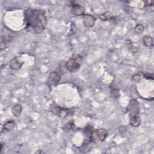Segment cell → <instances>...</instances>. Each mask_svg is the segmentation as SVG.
<instances>
[{
    "mask_svg": "<svg viewBox=\"0 0 154 154\" xmlns=\"http://www.w3.org/2000/svg\"><path fill=\"white\" fill-rule=\"evenodd\" d=\"M73 126V124L72 122H71V123H68V124H67L65 128H64V129L65 130H66V131H70L71 129L72 128Z\"/></svg>",
    "mask_w": 154,
    "mask_h": 154,
    "instance_id": "cell-19",
    "label": "cell"
},
{
    "mask_svg": "<svg viewBox=\"0 0 154 154\" xmlns=\"http://www.w3.org/2000/svg\"><path fill=\"white\" fill-rule=\"evenodd\" d=\"M92 143H93V141L89 138L88 139L85 140L82 145L79 147V151L82 153L89 152L91 148Z\"/></svg>",
    "mask_w": 154,
    "mask_h": 154,
    "instance_id": "cell-8",
    "label": "cell"
},
{
    "mask_svg": "<svg viewBox=\"0 0 154 154\" xmlns=\"http://www.w3.org/2000/svg\"><path fill=\"white\" fill-rule=\"evenodd\" d=\"M65 66L67 71L70 72L74 73L79 69L81 67V63L78 61L77 59L71 58L66 61Z\"/></svg>",
    "mask_w": 154,
    "mask_h": 154,
    "instance_id": "cell-2",
    "label": "cell"
},
{
    "mask_svg": "<svg viewBox=\"0 0 154 154\" xmlns=\"http://www.w3.org/2000/svg\"><path fill=\"white\" fill-rule=\"evenodd\" d=\"M127 131V127L125 126H121L119 128V132L122 134H124Z\"/></svg>",
    "mask_w": 154,
    "mask_h": 154,
    "instance_id": "cell-20",
    "label": "cell"
},
{
    "mask_svg": "<svg viewBox=\"0 0 154 154\" xmlns=\"http://www.w3.org/2000/svg\"><path fill=\"white\" fill-rule=\"evenodd\" d=\"M61 75L57 72H52L48 77V84L49 86L57 85L60 81Z\"/></svg>",
    "mask_w": 154,
    "mask_h": 154,
    "instance_id": "cell-6",
    "label": "cell"
},
{
    "mask_svg": "<svg viewBox=\"0 0 154 154\" xmlns=\"http://www.w3.org/2000/svg\"><path fill=\"white\" fill-rule=\"evenodd\" d=\"M135 32L136 33L139 34H142L145 30V28L143 27V25H141V24H137L136 25V26L135 27Z\"/></svg>",
    "mask_w": 154,
    "mask_h": 154,
    "instance_id": "cell-17",
    "label": "cell"
},
{
    "mask_svg": "<svg viewBox=\"0 0 154 154\" xmlns=\"http://www.w3.org/2000/svg\"><path fill=\"white\" fill-rule=\"evenodd\" d=\"M15 126V122L13 120H8L4 125V129L6 131H11L14 128Z\"/></svg>",
    "mask_w": 154,
    "mask_h": 154,
    "instance_id": "cell-15",
    "label": "cell"
},
{
    "mask_svg": "<svg viewBox=\"0 0 154 154\" xmlns=\"http://www.w3.org/2000/svg\"><path fill=\"white\" fill-rule=\"evenodd\" d=\"M131 48V51L132 53H135L137 51V47H134V46H132L130 48Z\"/></svg>",
    "mask_w": 154,
    "mask_h": 154,
    "instance_id": "cell-21",
    "label": "cell"
},
{
    "mask_svg": "<svg viewBox=\"0 0 154 154\" xmlns=\"http://www.w3.org/2000/svg\"><path fill=\"white\" fill-rule=\"evenodd\" d=\"M13 38L11 36H2L1 40V45H0V47H1V50H3V49L5 48L7 44L10 43L12 40H13Z\"/></svg>",
    "mask_w": 154,
    "mask_h": 154,
    "instance_id": "cell-11",
    "label": "cell"
},
{
    "mask_svg": "<svg viewBox=\"0 0 154 154\" xmlns=\"http://www.w3.org/2000/svg\"><path fill=\"white\" fill-rule=\"evenodd\" d=\"M24 62L23 61L21 60L18 57H15L12 59L10 61V67L11 69L13 70H17L20 69L24 65Z\"/></svg>",
    "mask_w": 154,
    "mask_h": 154,
    "instance_id": "cell-9",
    "label": "cell"
},
{
    "mask_svg": "<svg viewBox=\"0 0 154 154\" xmlns=\"http://www.w3.org/2000/svg\"><path fill=\"white\" fill-rule=\"evenodd\" d=\"M114 16L110 12H105L100 16V19L103 21H113Z\"/></svg>",
    "mask_w": 154,
    "mask_h": 154,
    "instance_id": "cell-14",
    "label": "cell"
},
{
    "mask_svg": "<svg viewBox=\"0 0 154 154\" xmlns=\"http://www.w3.org/2000/svg\"><path fill=\"white\" fill-rule=\"evenodd\" d=\"M143 44L147 47H151L153 46V39L149 36H145L143 39Z\"/></svg>",
    "mask_w": 154,
    "mask_h": 154,
    "instance_id": "cell-13",
    "label": "cell"
},
{
    "mask_svg": "<svg viewBox=\"0 0 154 154\" xmlns=\"http://www.w3.org/2000/svg\"><path fill=\"white\" fill-rule=\"evenodd\" d=\"M22 110V108L21 104H16L11 108V112L15 117L20 116Z\"/></svg>",
    "mask_w": 154,
    "mask_h": 154,
    "instance_id": "cell-12",
    "label": "cell"
},
{
    "mask_svg": "<svg viewBox=\"0 0 154 154\" xmlns=\"http://www.w3.org/2000/svg\"><path fill=\"white\" fill-rule=\"evenodd\" d=\"M44 153V152H41V151H37V152H36V153Z\"/></svg>",
    "mask_w": 154,
    "mask_h": 154,
    "instance_id": "cell-23",
    "label": "cell"
},
{
    "mask_svg": "<svg viewBox=\"0 0 154 154\" xmlns=\"http://www.w3.org/2000/svg\"><path fill=\"white\" fill-rule=\"evenodd\" d=\"M128 110L129 114V119L138 117L139 116L140 111L139 102L135 100H131L128 104Z\"/></svg>",
    "mask_w": 154,
    "mask_h": 154,
    "instance_id": "cell-3",
    "label": "cell"
},
{
    "mask_svg": "<svg viewBox=\"0 0 154 154\" xmlns=\"http://www.w3.org/2000/svg\"><path fill=\"white\" fill-rule=\"evenodd\" d=\"M72 13L77 16H81L84 15L85 9L83 6L79 5V4H75L72 5Z\"/></svg>",
    "mask_w": 154,
    "mask_h": 154,
    "instance_id": "cell-10",
    "label": "cell"
},
{
    "mask_svg": "<svg viewBox=\"0 0 154 154\" xmlns=\"http://www.w3.org/2000/svg\"><path fill=\"white\" fill-rule=\"evenodd\" d=\"M130 124L133 127H138L140 125V117H135V118H130Z\"/></svg>",
    "mask_w": 154,
    "mask_h": 154,
    "instance_id": "cell-16",
    "label": "cell"
},
{
    "mask_svg": "<svg viewBox=\"0 0 154 154\" xmlns=\"http://www.w3.org/2000/svg\"><path fill=\"white\" fill-rule=\"evenodd\" d=\"M108 131L106 129L100 128V129H96V130H94L93 135H92L91 140L93 141V142L94 139L96 137L100 141L102 142V141H104L106 139V138L108 136Z\"/></svg>",
    "mask_w": 154,
    "mask_h": 154,
    "instance_id": "cell-5",
    "label": "cell"
},
{
    "mask_svg": "<svg viewBox=\"0 0 154 154\" xmlns=\"http://www.w3.org/2000/svg\"><path fill=\"white\" fill-rule=\"evenodd\" d=\"M27 25L32 28L37 34H40L45 30L47 24L45 12L41 9H28L24 12Z\"/></svg>",
    "mask_w": 154,
    "mask_h": 154,
    "instance_id": "cell-1",
    "label": "cell"
},
{
    "mask_svg": "<svg viewBox=\"0 0 154 154\" xmlns=\"http://www.w3.org/2000/svg\"><path fill=\"white\" fill-rule=\"evenodd\" d=\"M142 78H143V73H136V74L134 75L132 79L134 81L139 83L141 81V79H142Z\"/></svg>",
    "mask_w": 154,
    "mask_h": 154,
    "instance_id": "cell-18",
    "label": "cell"
},
{
    "mask_svg": "<svg viewBox=\"0 0 154 154\" xmlns=\"http://www.w3.org/2000/svg\"><path fill=\"white\" fill-rule=\"evenodd\" d=\"M50 110L54 114L62 118H66L69 113L68 109L61 108L55 104H52L51 105Z\"/></svg>",
    "mask_w": 154,
    "mask_h": 154,
    "instance_id": "cell-4",
    "label": "cell"
},
{
    "mask_svg": "<svg viewBox=\"0 0 154 154\" xmlns=\"http://www.w3.org/2000/svg\"><path fill=\"white\" fill-rule=\"evenodd\" d=\"M96 21V17L90 14H84L83 15V23L85 27L88 28L93 27Z\"/></svg>",
    "mask_w": 154,
    "mask_h": 154,
    "instance_id": "cell-7",
    "label": "cell"
},
{
    "mask_svg": "<svg viewBox=\"0 0 154 154\" xmlns=\"http://www.w3.org/2000/svg\"><path fill=\"white\" fill-rule=\"evenodd\" d=\"M145 3H146V5H152L153 4V1H146Z\"/></svg>",
    "mask_w": 154,
    "mask_h": 154,
    "instance_id": "cell-22",
    "label": "cell"
}]
</instances>
